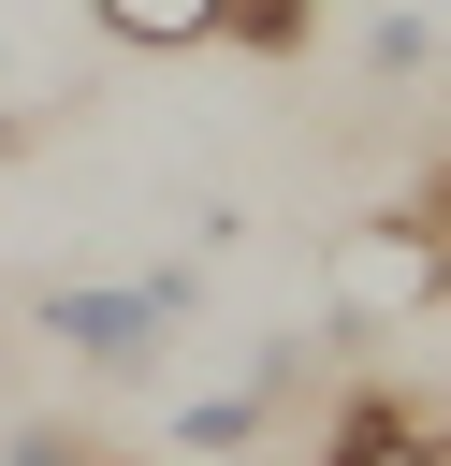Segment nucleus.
<instances>
[{
    "label": "nucleus",
    "instance_id": "nucleus-1",
    "mask_svg": "<svg viewBox=\"0 0 451 466\" xmlns=\"http://www.w3.org/2000/svg\"><path fill=\"white\" fill-rule=\"evenodd\" d=\"M189 306H204V262H160V277H58V291H29V320H44L73 364H116V379H160V350H175Z\"/></svg>",
    "mask_w": 451,
    "mask_h": 466
},
{
    "label": "nucleus",
    "instance_id": "nucleus-2",
    "mask_svg": "<svg viewBox=\"0 0 451 466\" xmlns=\"http://www.w3.org/2000/svg\"><path fill=\"white\" fill-rule=\"evenodd\" d=\"M436 291H451V248H436L407 204L335 248V320H407V306H436Z\"/></svg>",
    "mask_w": 451,
    "mask_h": 466
},
{
    "label": "nucleus",
    "instance_id": "nucleus-3",
    "mask_svg": "<svg viewBox=\"0 0 451 466\" xmlns=\"http://www.w3.org/2000/svg\"><path fill=\"white\" fill-rule=\"evenodd\" d=\"M102 15V44H131V58H189V44H218V0H87Z\"/></svg>",
    "mask_w": 451,
    "mask_h": 466
},
{
    "label": "nucleus",
    "instance_id": "nucleus-4",
    "mask_svg": "<svg viewBox=\"0 0 451 466\" xmlns=\"http://www.w3.org/2000/svg\"><path fill=\"white\" fill-rule=\"evenodd\" d=\"M320 29V0H218V44H262V58H291Z\"/></svg>",
    "mask_w": 451,
    "mask_h": 466
},
{
    "label": "nucleus",
    "instance_id": "nucleus-5",
    "mask_svg": "<svg viewBox=\"0 0 451 466\" xmlns=\"http://www.w3.org/2000/svg\"><path fill=\"white\" fill-rule=\"evenodd\" d=\"M364 58H378V73H422V58H436V29H422V15H378V29H364Z\"/></svg>",
    "mask_w": 451,
    "mask_h": 466
},
{
    "label": "nucleus",
    "instance_id": "nucleus-6",
    "mask_svg": "<svg viewBox=\"0 0 451 466\" xmlns=\"http://www.w3.org/2000/svg\"><path fill=\"white\" fill-rule=\"evenodd\" d=\"M436 437H451V408H436Z\"/></svg>",
    "mask_w": 451,
    "mask_h": 466
}]
</instances>
